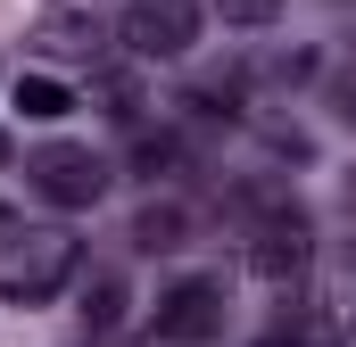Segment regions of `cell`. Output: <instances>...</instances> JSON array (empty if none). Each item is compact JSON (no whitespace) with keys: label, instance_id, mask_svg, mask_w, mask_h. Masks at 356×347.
I'll use <instances>...</instances> for the list:
<instances>
[{"label":"cell","instance_id":"6da1fadb","mask_svg":"<svg viewBox=\"0 0 356 347\" xmlns=\"http://www.w3.org/2000/svg\"><path fill=\"white\" fill-rule=\"evenodd\" d=\"M75 232H58V223H8L0 232V306H50L67 281H75Z\"/></svg>","mask_w":356,"mask_h":347},{"label":"cell","instance_id":"277c9868","mask_svg":"<svg viewBox=\"0 0 356 347\" xmlns=\"http://www.w3.org/2000/svg\"><path fill=\"white\" fill-rule=\"evenodd\" d=\"M191 42H199L191 0H133L124 8V50L133 58H191Z\"/></svg>","mask_w":356,"mask_h":347},{"label":"cell","instance_id":"9a60e30c","mask_svg":"<svg viewBox=\"0 0 356 347\" xmlns=\"http://www.w3.org/2000/svg\"><path fill=\"white\" fill-rule=\"evenodd\" d=\"M0 166H8V133H0Z\"/></svg>","mask_w":356,"mask_h":347},{"label":"cell","instance_id":"9c48e42d","mask_svg":"<svg viewBox=\"0 0 356 347\" xmlns=\"http://www.w3.org/2000/svg\"><path fill=\"white\" fill-rule=\"evenodd\" d=\"M8 108L33 116V124H58V116L75 108V91L58 83V75H17V83H8Z\"/></svg>","mask_w":356,"mask_h":347},{"label":"cell","instance_id":"3957f363","mask_svg":"<svg viewBox=\"0 0 356 347\" xmlns=\"http://www.w3.org/2000/svg\"><path fill=\"white\" fill-rule=\"evenodd\" d=\"M149 339L158 347H207L224 339V281H175L166 298H158V314H149Z\"/></svg>","mask_w":356,"mask_h":347},{"label":"cell","instance_id":"30bf717a","mask_svg":"<svg viewBox=\"0 0 356 347\" xmlns=\"http://www.w3.org/2000/svg\"><path fill=\"white\" fill-rule=\"evenodd\" d=\"M91 83H99V99H108V116H116V124H141V91H133V75L91 67Z\"/></svg>","mask_w":356,"mask_h":347},{"label":"cell","instance_id":"5b68a950","mask_svg":"<svg viewBox=\"0 0 356 347\" xmlns=\"http://www.w3.org/2000/svg\"><path fill=\"white\" fill-rule=\"evenodd\" d=\"M249 273L257 281H298L307 273V215L298 207H266V223L249 232Z\"/></svg>","mask_w":356,"mask_h":347},{"label":"cell","instance_id":"8992f818","mask_svg":"<svg viewBox=\"0 0 356 347\" xmlns=\"http://www.w3.org/2000/svg\"><path fill=\"white\" fill-rule=\"evenodd\" d=\"M33 42H42V58H67V67H99L108 58V33L83 8H42L33 17Z\"/></svg>","mask_w":356,"mask_h":347},{"label":"cell","instance_id":"8fae6325","mask_svg":"<svg viewBox=\"0 0 356 347\" xmlns=\"http://www.w3.org/2000/svg\"><path fill=\"white\" fill-rule=\"evenodd\" d=\"M133 166L149 174V182H158L166 166H182V141H175V133H158V141H141V149H133Z\"/></svg>","mask_w":356,"mask_h":347},{"label":"cell","instance_id":"7a4b0ae2","mask_svg":"<svg viewBox=\"0 0 356 347\" xmlns=\"http://www.w3.org/2000/svg\"><path fill=\"white\" fill-rule=\"evenodd\" d=\"M25 182H33L50 207H67V215H75V207H99V198H108V182H116V174H108V158L83 149V141H50V149H33V158H25Z\"/></svg>","mask_w":356,"mask_h":347},{"label":"cell","instance_id":"7c38bea8","mask_svg":"<svg viewBox=\"0 0 356 347\" xmlns=\"http://www.w3.org/2000/svg\"><path fill=\"white\" fill-rule=\"evenodd\" d=\"M216 17H224V25H273L282 0H216Z\"/></svg>","mask_w":356,"mask_h":347},{"label":"cell","instance_id":"52a82bcc","mask_svg":"<svg viewBox=\"0 0 356 347\" xmlns=\"http://www.w3.org/2000/svg\"><path fill=\"white\" fill-rule=\"evenodd\" d=\"M124 306H133V289H124V273H116V264L83 273V331H91V339L124 331Z\"/></svg>","mask_w":356,"mask_h":347},{"label":"cell","instance_id":"2e32d148","mask_svg":"<svg viewBox=\"0 0 356 347\" xmlns=\"http://www.w3.org/2000/svg\"><path fill=\"white\" fill-rule=\"evenodd\" d=\"M0 232H8V207H0Z\"/></svg>","mask_w":356,"mask_h":347},{"label":"cell","instance_id":"ba28073f","mask_svg":"<svg viewBox=\"0 0 356 347\" xmlns=\"http://www.w3.org/2000/svg\"><path fill=\"white\" fill-rule=\"evenodd\" d=\"M133 240H141L149 257H175V248H191V207H182V198H158V207H141Z\"/></svg>","mask_w":356,"mask_h":347},{"label":"cell","instance_id":"5bb4252c","mask_svg":"<svg viewBox=\"0 0 356 347\" xmlns=\"http://www.w3.org/2000/svg\"><path fill=\"white\" fill-rule=\"evenodd\" d=\"M340 99H348V108H340V116H348V124H356V83H348V91H340Z\"/></svg>","mask_w":356,"mask_h":347},{"label":"cell","instance_id":"4fadbf2b","mask_svg":"<svg viewBox=\"0 0 356 347\" xmlns=\"http://www.w3.org/2000/svg\"><path fill=\"white\" fill-rule=\"evenodd\" d=\"M257 347H340L332 331H273V339H257Z\"/></svg>","mask_w":356,"mask_h":347}]
</instances>
